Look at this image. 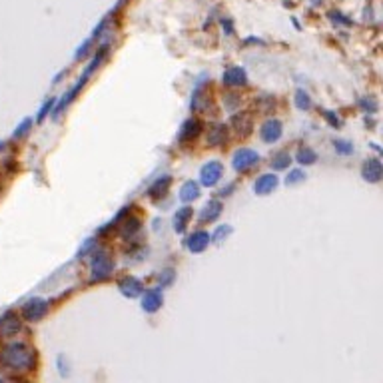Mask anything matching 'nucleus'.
Here are the masks:
<instances>
[{
  "instance_id": "obj_1",
  "label": "nucleus",
  "mask_w": 383,
  "mask_h": 383,
  "mask_svg": "<svg viewBox=\"0 0 383 383\" xmlns=\"http://www.w3.org/2000/svg\"><path fill=\"white\" fill-rule=\"evenodd\" d=\"M0 366L14 371H32L36 366V351L24 341L8 343L0 350Z\"/></svg>"
},
{
  "instance_id": "obj_2",
  "label": "nucleus",
  "mask_w": 383,
  "mask_h": 383,
  "mask_svg": "<svg viewBox=\"0 0 383 383\" xmlns=\"http://www.w3.org/2000/svg\"><path fill=\"white\" fill-rule=\"evenodd\" d=\"M90 269H92V276H90V282L96 283V282H104L112 276L114 271V260L108 255L104 250H98L94 251V258H92V266H90Z\"/></svg>"
},
{
  "instance_id": "obj_3",
  "label": "nucleus",
  "mask_w": 383,
  "mask_h": 383,
  "mask_svg": "<svg viewBox=\"0 0 383 383\" xmlns=\"http://www.w3.org/2000/svg\"><path fill=\"white\" fill-rule=\"evenodd\" d=\"M48 307H50V303L46 301V300H42V298H32V300H28L24 305H22V317L26 319V321H40L42 317H46V314H48Z\"/></svg>"
},
{
  "instance_id": "obj_4",
  "label": "nucleus",
  "mask_w": 383,
  "mask_h": 383,
  "mask_svg": "<svg viewBox=\"0 0 383 383\" xmlns=\"http://www.w3.org/2000/svg\"><path fill=\"white\" fill-rule=\"evenodd\" d=\"M222 176H224V166H222V162L212 160V162L204 164L202 170H200V184L206 186V188H214L217 182L222 180Z\"/></svg>"
},
{
  "instance_id": "obj_5",
  "label": "nucleus",
  "mask_w": 383,
  "mask_h": 383,
  "mask_svg": "<svg viewBox=\"0 0 383 383\" xmlns=\"http://www.w3.org/2000/svg\"><path fill=\"white\" fill-rule=\"evenodd\" d=\"M258 162H260V154L255 150H251V148H240L238 152L233 154V160H232L235 172H248Z\"/></svg>"
},
{
  "instance_id": "obj_6",
  "label": "nucleus",
  "mask_w": 383,
  "mask_h": 383,
  "mask_svg": "<svg viewBox=\"0 0 383 383\" xmlns=\"http://www.w3.org/2000/svg\"><path fill=\"white\" fill-rule=\"evenodd\" d=\"M86 82H88V78L82 74V76H80V80H78L74 86H72V88L68 90V92H66L64 96H62V100H60L58 104H54V108H52V118H54V120H56V118H58V116H60V114L66 110V108H68L72 102H74V98L78 96V92H80V90L86 86Z\"/></svg>"
},
{
  "instance_id": "obj_7",
  "label": "nucleus",
  "mask_w": 383,
  "mask_h": 383,
  "mask_svg": "<svg viewBox=\"0 0 383 383\" xmlns=\"http://www.w3.org/2000/svg\"><path fill=\"white\" fill-rule=\"evenodd\" d=\"M282 134H283V126H282V122L276 120V118L266 120V122L262 124V128H260V136H262V140H264L266 144H276V142L282 138Z\"/></svg>"
},
{
  "instance_id": "obj_8",
  "label": "nucleus",
  "mask_w": 383,
  "mask_h": 383,
  "mask_svg": "<svg viewBox=\"0 0 383 383\" xmlns=\"http://www.w3.org/2000/svg\"><path fill=\"white\" fill-rule=\"evenodd\" d=\"M22 330V319L14 312H6L0 317V337H12Z\"/></svg>"
},
{
  "instance_id": "obj_9",
  "label": "nucleus",
  "mask_w": 383,
  "mask_h": 383,
  "mask_svg": "<svg viewBox=\"0 0 383 383\" xmlns=\"http://www.w3.org/2000/svg\"><path fill=\"white\" fill-rule=\"evenodd\" d=\"M200 134H202V122H200L198 118H190V120H186L184 124H182L180 132H178V142L180 144H190Z\"/></svg>"
},
{
  "instance_id": "obj_10",
  "label": "nucleus",
  "mask_w": 383,
  "mask_h": 383,
  "mask_svg": "<svg viewBox=\"0 0 383 383\" xmlns=\"http://www.w3.org/2000/svg\"><path fill=\"white\" fill-rule=\"evenodd\" d=\"M222 84L228 88H238L248 84V72L242 66H232L222 74Z\"/></svg>"
},
{
  "instance_id": "obj_11",
  "label": "nucleus",
  "mask_w": 383,
  "mask_h": 383,
  "mask_svg": "<svg viewBox=\"0 0 383 383\" xmlns=\"http://www.w3.org/2000/svg\"><path fill=\"white\" fill-rule=\"evenodd\" d=\"M118 289H120L122 296L134 300V298H140L144 294V283L134 276H126L118 282Z\"/></svg>"
},
{
  "instance_id": "obj_12",
  "label": "nucleus",
  "mask_w": 383,
  "mask_h": 383,
  "mask_svg": "<svg viewBox=\"0 0 383 383\" xmlns=\"http://www.w3.org/2000/svg\"><path fill=\"white\" fill-rule=\"evenodd\" d=\"M230 126L235 130V134H240V136L246 138L253 130V118H251L250 112H238V114H233L230 118Z\"/></svg>"
},
{
  "instance_id": "obj_13",
  "label": "nucleus",
  "mask_w": 383,
  "mask_h": 383,
  "mask_svg": "<svg viewBox=\"0 0 383 383\" xmlns=\"http://www.w3.org/2000/svg\"><path fill=\"white\" fill-rule=\"evenodd\" d=\"M361 178L366 182H371V184H377L381 182L383 178V166L377 158H371V160H366V164L361 166Z\"/></svg>"
},
{
  "instance_id": "obj_14",
  "label": "nucleus",
  "mask_w": 383,
  "mask_h": 383,
  "mask_svg": "<svg viewBox=\"0 0 383 383\" xmlns=\"http://www.w3.org/2000/svg\"><path fill=\"white\" fill-rule=\"evenodd\" d=\"M212 102L210 98V92H208V86L206 84H200L194 94H192V102H190V110L192 112H204L208 110V104Z\"/></svg>"
},
{
  "instance_id": "obj_15",
  "label": "nucleus",
  "mask_w": 383,
  "mask_h": 383,
  "mask_svg": "<svg viewBox=\"0 0 383 383\" xmlns=\"http://www.w3.org/2000/svg\"><path fill=\"white\" fill-rule=\"evenodd\" d=\"M164 305V296L160 287H154V289H148L142 298V309L146 314H156L158 309Z\"/></svg>"
},
{
  "instance_id": "obj_16",
  "label": "nucleus",
  "mask_w": 383,
  "mask_h": 383,
  "mask_svg": "<svg viewBox=\"0 0 383 383\" xmlns=\"http://www.w3.org/2000/svg\"><path fill=\"white\" fill-rule=\"evenodd\" d=\"M208 246H210V233L204 232V230L194 232L190 238L186 240V248H188L192 253H202Z\"/></svg>"
},
{
  "instance_id": "obj_17",
  "label": "nucleus",
  "mask_w": 383,
  "mask_h": 383,
  "mask_svg": "<svg viewBox=\"0 0 383 383\" xmlns=\"http://www.w3.org/2000/svg\"><path fill=\"white\" fill-rule=\"evenodd\" d=\"M278 184H280V180H278L276 174H264V176H260L258 180H255L253 192L258 196H267L269 192H273L278 188Z\"/></svg>"
},
{
  "instance_id": "obj_18",
  "label": "nucleus",
  "mask_w": 383,
  "mask_h": 383,
  "mask_svg": "<svg viewBox=\"0 0 383 383\" xmlns=\"http://www.w3.org/2000/svg\"><path fill=\"white\" fill-rule=\"evenodd\" d=\"M222 210H224V204L220 202V200H210V202L202 208V212H200V220L202 222H216L217 217L222 216Z\"/></svg>"
},
{
  "instance_id": "obj_19",
  "label": "nucleus",
  "mask_w": 383,
  "mask_h": 383,
  "mask_svg": "<svg viewBox=\"0 0 383 383\" xmlns=\"http://www.w3.org/2000/svg\"><path fill=\"white\" fill-rule=\"evenodd\" d=\"M170 186H172V176H160L154 184L148 188V196L152 198V200H160V198H164L168 194V190H170Z\"/></svg>"
},
{
  "instance_id": "obj_20",
  "label": "nucleus",
  "mask_w": 383,
  "mask_h": 383,
  "mask_svg": "<svg viewBox=\"0 0 383 383\" xmlns=\"http://www.w3.org/2000/svg\"><path fill=\"white\" fill-rule=\"evenodd\" d=\"M120 226V235L124 240H130L132 235H136L138 232H140V226H142V222H140V217H134V216H130V217H122V220L118 222Z\"/></svg>"
},
{
  "instance_id": "obj_21",
  "label": "nucleus",
  "mask_w": 383,
  "mask_h": 383,
  "mask_svg": "<svg viewBox=\"0 0 383 383\" xmlns=\"http://www.w3.org/2000/svg\"><path fill=\"white\" fill-rule=\"evenodd\" d=\"M192 216H194V210H192L190 206L180 208V210L174 214V230H176L178 233H184L186 228H188V224H190V220H192Z\"/></svg>"
},
{
  "instance_id": "obj_22",
  "label": "nucleus",
  "mask_w": 383,
  "mask_h": 383,
  "mask_svg": "<svg viewBox=\"0 0 383 383\" xmlns=\"http://www.w3.org/2000/svg\"><path fill=\"white\" fill-rule=\"evenodd\" d=\"M228 142V128L226 124H217L214 126L210 134H208V144L214 146V148H220V146H224Z\"/></svg>"
},
{
  "instance_id": "obj_23",
  "label": "nucleus",
  "mask_w": 383,
  "mask_h": 383,
  "mask_svg": "<svg viewBox=\"0 0 383 383\" xmlns=\"http://www.w3.org/2000/svg\"><path fill=\"white\" fill-rule=\"evenodd\" d=\"M108 56V44H104V46H100L98 48V52H96V56L92 58V62H90L88 66H86V70H84V76L86 78H90V76H92L94 74V72L100 68V64L104 62V58Z\"/></svg>"
},
{
  "instance_id": "obj_24",
  "label": "nucleus",
  "mask_w": 383,
  "mask_h": 383,
  "mask_svg": "<svg viewBox=\"0 0 383 383\" xmlns=\"http://www.w3.org/2000/svg\"><path fill=\"white\" fill-rule=\"evenodd\" d=\"M200 196V184H196V182H186L184 186L180 188V200L182 202H194V200Z\"/></svg>"
},
{
  "instance_id": "obj_25",
  "label": "nucleus",
  "mask_w": 383,
  "mask_h": 383,
  "mask_svg": "<svg viewBox=\"0 0 383 383\" xmlns=\"http://www.w3.org/2000/svg\"><path fill=\"white\" fill-rule=\"evenodd\" d=\"M296 160H298V164H301V166H312V164L317 162V154H316V150H312V148H307V146H305V148L298 150Z\"/></svg>"
},
{
  "instance_id": "obj_26",
  "label": "nucleus",
  "mask_w": 383,
  "mask_h": 383,
  "mask_svg": "<svg viewBox=\"0 0 383 383\" xmlns=\"http://www.w3.org/2000/svg\"><path fill=\"white\" fill-rule=\"evenodd\" d=\"M253 106L258 108V112L269 114L273 110V106H276V100H273L271 96H258V98L253 100Z\"/></svg>"
},
{
  "instance_id": "obj_27",
  "label": "nucleus",
  "mask_w": 383,
  "mask_h": 383,
  "mask_svg": "<svg viewBox=\"0 0 383 383\" xmlns=\"http://www.w3.org/2000/svg\"><path fill=\"white\" fill-rule=\"evenodd\" d=\"M291 164V156L287 154V152H280V154H276L271 158V170H285L287 166Z\"/></svg>"
},
{
  "instance_id": "obj_28",
  "label": "nucleus",
  "mask_w": 383,
  "mask_h": 383,
  "mask_svg": "<svg viewBox=\"0 0 383 383\" xmlns=\"http://www.w3.org/2000/svg\"><path fill=\"white\" fill-rule=\"evenodd\" d=\"M232 232H233V228H232V226H228V224H226V226H217V228H216V232L210 235V242H214V244H222Z\"/></svg>"
},
{
  "instance_id": "obj_29",
  "label": "nucleus",
  "mask_w": 383,
  "mask_h": 383,
  "mask_svg": "<svg viewBox=\"0 0 383 383\" xmlns=\"http://www.w3.org/2000/svg\"><path fill=\"white\" fill-rule=\"evenodd\" d=\"M294 102L300 110H309V108H312V98H309V94L305 92V90H298Z\"/></svg>"
},
{
  "instance_id": "obj_30",
  "label": "nucleus",
  "mask_w": 383,
  "mask_h": 383,
  "mask_svg": "<svg viewBox=\"0 0 383 383\" xmlns=\"http://www.w3.org/2000/svg\"><path fill=\"white\" fill-rule=\"evenodd\" d=\"M174 280H176V271H174L172 267L162 269V271H160V276H158V282H160V285H162V287H170V285L174 283Z\"/></svg>"
},
{
  "instance_id": "obj_31",
  "label": "nucleus",
  "mask_w": 383,
  "mask_h": 383,
  "mask_svg": "<svg viewBox=\"0 0 383 383\" xmlns=\"http://www.w3.org/2000/svg\"><path fill=\"white\" fill-rule=\"evenodd\" d=\"M30 128H32V118H24L22 122H20V126L14 130V134H12V138L14 140H20V138H24L28 132H30Z\"/></svg>"
},
{
  "instance_id": "obj_32",
  "label": "nucleus",
  "mask_w": 383,
  "mask_h": 383,
  "mask_svg": "<svg viewBox=\"0 0 383 383\" xmlns=\"http://www.w3.org/2000/svg\"><path fill=\"white\" fill-rule=\"evenodd\" d=\"M333 146H335V152L341 154V156H351L353 154V144L348 142V140H335Z\"/></svg>"
},
{
  "instance_id": "obj_33",
  "label": "nucleus",
  "mask_w": 383,
  "mask_h": 383,
  "mask_svg": "<svg viewBox=\"0 0 383 383\" xmlns=\"http://www.w3.org/2000/svg\"><path fill=\"white\" fill-rule=\"evenodd\" d=\"M305 178H307V176H305L303 170H291L289 176L285 178V184H287V186H296V184H301Z\"/></svg>"
},
{
  "instance_id": "obj_34",
  "label": "nucleus",
  "mask_w": 383,
  "mask_h": 383,
  "mask_svg": "<svg viewBox=\"0 0 383 383\" xmlns=\"http://www.w3.org/2000/svg\"><path fill=\"white\" fill-rule=\"evenodd\" d=\"M54 104H56V98H48L42 106H40V110H38V116H36V122H42L50 112H52V108H54Z\"/></svg>"
},
{
  "instance_id": "obj_35",
  "label": "nucleus",
  "mask_w": 383,
  "mask_h": 383,
  "mask_svg": "<svg viewBox=\"0 0 383 383\" xmlns=\"http://www.w3.org/2000/svg\"><path fill=\"white\" fill-rule=\"evenodd\" d=\"M90 48H92V38L84 40V42L78 46V50H76V54H74V58H76V60L86 58V56H88V52H90Z\"/></svg>"
},
{
  "instance_id": "obj_36",
  "label": "nucleus",
  "mask_w": 383,
  "mask_h": 383,
  "mask_svg": "<svg viewBox=\"0 0 383 383\" xmlns=\"http://www.w3.org/2000/svg\"><path fill=\"white\" fill-rule=\"evenodd\" d=\"M330 18H332V22H335V24H343V26H351V20H348V16H343L341 12H330Z\"/></svg>"
},
{
  "instance_id": "obj_37",
  "label": "nucleus",
  "mask_w": 383,
  "mask_h": 383,
  "mask_svg": "<svg viewBox=\"0 0 383 383\" xmlns=\"http://www.w3.org/2000/svg\"><path fill=\"white\" fill-rule=\"evenodd\" d=\"M323 118L330 122V126H333V128H339L341 126V120L335 116V112H332V110H323Z\"/></svg>"
},
{
  "instance_id": "obj_38",
  "label": "nucleus",
  "mask_w": 383,
  "mask_h": 383,
  "mask_svg": "<svg viewBox=\"0 0 383 383\" xmlns=\"http://www.w3.org/2000/svg\"><path fill=\"white\" fill-rule=\"evenodd\" d=\"M361 104V108H363V110H366V112H369V114H373V112H377V102L375 100H361L359 102Z\"/></svg>"
},
{
  "instance_id": "obj_39",
  "label": "nucleus",
  "mask_w": 383,
  "mask_h": 383,
  "mask_svg": "<svg viewBox=\"0 0 383 383\" xmlns=\"http://www.w3.org/2000/svg\"><path fill=\"white\" fill-rule=\"evenodd\" d=\"M94 244H96V242H94V238L86 240V244H84V246L80 248V251H78V258H84V255H86L90 250H92V248H94Z\"/></svg>"
},
{
  "instance_id": "obj_40",
  "label": "nucleus",
  "mask_w": 383,
  "mask_h": 383,
  "mask_svg": "<svg viewBox=\"0 0 383 383\" xmlns=\"http://www.w3.org/2000/svg\"><path fill=\"white\" fill-rule=\"evenodd\" d=\"M240 104V96H235V94H226V106L230 108V110H233L235 106Z\"/></svg>"
},
{
  "instance_id": "obj_41",
  "label": "nucleus",
  "mask_w": 383,
  "mask_h": 383,
  "mask_svg": "<svg viewBox=\"0 0 383 383\" xmlns=\"http://www.w3.org/2000/svg\"><path fill=\"white\" fill-rule=\"evenodd\" d=\"M106 24H108V16L106 18H102V22L94 28V32H92V36H94V38H98V36H102V32H104V28H106Z\"/></svg>"
},
{
  "instance_id": "obj_42",
  "label": "nucleus",
  "mask_w": 383,
  "mask_h": 383,
  "mask_svg": "<svg viewBox=\"0 0 383 383\" xmlns=\"http://www.w3.org/2000/svg\"><path fill=\"white\" fill-rule=\"evenodd\" d=\"M222 26H224V30H226L228 34L233 32V24H232V20H228V18H224V20H222Z\"/></svg>"
},
{
  "instance_id": "obj_43",
  "label": "nucleus",
  "mask_w": 383,
  "mask_h": 383,
  "mask_svg": "<svg viewBox=\"0 0 383 383\" xmlns=\"http://www.w3.org/2000/svg\"><path fill=\"white\" fill-rule=\"evenodd\" d=\"M66 72H68V70H66V68H64V70H62V72H58V74H56V76H54V84H58V82H60V80H62V76H66Z\"/></svg>"
},
{
  "instance_id": "obj_44",
  "label": "nucleus",
  "mask_w": 383,
  "mask_h": 383,
  "mask_svg": "<svg viewBox=\"0 0 383 383\" xmlns=\"http://www.w3.org/2000/svg\"><path fill=\"white\" fill-rule=\"evenodd\" d=\"M233 190V186H228V188H224L222 192H220V196H230V192Z\"/></svg>"
},
{
  "instance_id": "obj_45",
  "label": "nucleus",
  "mask_w": 383,
  "mask_h": 383,
  "mask_svg": "<svg viewBox=\"0 0 383 383\" xmlns=\"http://www.w3.org/2000/svg\"><path fill=\"white\" fill-rule=\"evenodd\" d=\"M4 146H6L4 142H0V152H2V150H4Z\"/></svg>"
}]
</instances>
